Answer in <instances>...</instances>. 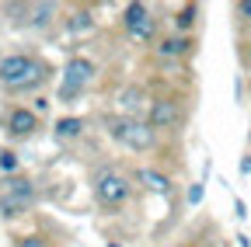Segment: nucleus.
<instances>
[{
    "label": "nucleus",
    "instance_id": "aec40b11",
    "mask_svg": "<svg viewBox=\"0 0 251 247\" xmlns=\"http://www.w3.org/2000/svg\"><path fill=\"white\" fill-rule=\"evenodd\" d=\"M234 212L241 216V220H244V216H248V209H244V202H241V199H234Z\"/></svg>",
    "mask_w": 251,
    "mask_h": 247
},
{
    "label": "nucleus",
    "instance_id": "2eb2a0df",
    "mask_svg": "<svg viewBox=\"0 0 251 247\" xmlns=\"http://www.w3.org/2000/svg\"><path fill=\"white\" fill-rule=\"evenodd\" d=\"M192 21H196V7H181L178 11V28H192Z\"/></svg>",
    "mask_w": 251,
    "mask_h": 247
},
{
    "label": "nucleus",
    "instance_id": "f257e3e1",
    "mask_svg": "<svg viewBox=\"0 0 251 247\" xmlns=\"http://www.w3.org/2000/svg\"><path fill=\"white\" fill-rule=\"evenodd\" d=\"M0 80L7 87H35L46 80V67L31 63L28 56H7L0 59Z\"/></svg>",
    "mask_w": 251,
    "mask_h": 247
},
{
    "label": "nucleus",
    "instance_id": "7ed1b4c3",
    "mask_svg": "<svg viewBox=\"0 0 251 247\" xmlns=\"http://www.w3.org/2000/svg\"><path fill=\"white\" fill-rule=\"evenodd\" d=\"M91 77H94V63H91V59H70L67 70H63V87H59L63 101H70L74 94H80V87H87Z\"/></svg>",
    "mask_w": 251,
    "mask_h": 247
},
{
    "label": "nucleus",
    "instance_id": "f8f14e48",
    "mask_svg": "<svg viewBox=\"0 0 251 247\" xmlns=\"http://www.w3.org/2000/svg\"><path fill=\"white\" fill-rule=\"evenodd\" d=\"M80 129H84L80 118H59V122H56V133H59V136H77Z\"/></svg>",
    "mask_w": 251,
    "mask_h": 247
},
{
    "label": "nucleus",
    "instance_id": "6ab92c4d",
    "mask_svg": "<svg viewBox=\"0 0 251 247\" xmlns=\"http://www.w3.org/2000/svg\"><path fill=\"white\" fill-rule=\"evenodd\" d=\"M18 247H46V240H42V237H25Z\"/></svg>",
    "mask_w": 251,
    "mask_h": 247
},
{
    "label": "nucleus",
    "instance_id": "1a4fd4ad",
    "mask_svg": "<svg viewBox=\"0 0 251 247\" xmlns=\"http://www.w3.org/2000/svg\"><path fill=\"white\" fill-rule=\"evenodd\" d=\"M140 181H147L153 192H164V195L171 192V181H168L164 174H157V171H140Z\"/></svg>",
    "mask_w": 251,
    "mask_h": 247
},
{
    "label": "nucleus",
    "instance_id": "5701e85b",
    "mask_svg": "<svg viewBox=\"0 0 251 247\" xmlns=\"http://www.w3.org/2000/svg\"><path fill=\"white\" fill-rule=\"evenodd\" d=\"M237 244H241V247H251V240H248V233H237Z\"/></svg>",
    "mask_w": 251,
    "mask_h": 247
},
{
    "label": "nucleus",
    "instance_id": "dca6fc26",
    "mask_svg": "<svg viewBox=\"0 0 251 247\" xmlns=\"http://www.w3.org/2000/svg\"><path fill=\"white\" fill-rule=\"evenodd\" d=\"M52 11H56V7H52V4H39V7H35V18H31V21H35V24H46V21H49V14H52Z\"/></svg>",
    "mask_w": 251,
    "mask_h": 247
},
{
    "label": "nucleus",
    "instance_id": "4468645a",
    "mask_svg": "<svg viewBox=\"0 0 251 247\" xmlns=\"http://www.w3.org/2000/svg\"><path fill=\"white\" fill-rule=\"evenodd\" d=\"M70 28H74V32H87V28H91V14H87V11H80V14H74V21H70Z\"/></svg>",
    "mask_w": 251,
    "mask_h": 247
},
{
    "label": "nucleus",
    "instance_id": "20e7f679",
    "mask_svg": "<svg viewBox=\"0 0 251 247\" xmlns=\"http://www.w3.org/2000/svg\"><path fill=\"white\" fill-rule=\"evenodd\" d=\"M94 192H98V199L105 205H119L126 195H129V181L119 178V174H112V171H101L98 181H94Z\"/></svg>",
    "mask_w": 251,
    "mask_h": 247
},
{
    "label": "nucleus",
    "instance_id": "9d476101",
    "mask_svg": "<svg viewBox=\"0 0 251 247\" xmlns=\"http://www.w3.org/2000/svg\"><path fill=\"white\" fill-rule=\"evenodd\" d=\"M4 192H7V195H25V199H31V195H35V188H31V181H25V178H11Z\"/></svg>",
    "mask_w": 251,
    "mask_h": 247
},
{
    "label": "nucleus",
    "instance_id": "39448f33",
    "mask_svg": "<svg viewBox=\"0 0 251 247\" xmlns=\"http://www.w3.org/2000/svg\"><path fill=\"white\" fill-rule=\"evenodd\" d=\"M181 122L178 101H153L150 105V129H175Z\"/></svg>",
    "mask_w": 251,
    "mask_h": 247
},
{
    "label": "nucleus",
    "instance_id": "a211bd4d",
    "mask_svg": "<svg viewBox=\"0 0 251 247\" xmlns=\"http://www.w3.org/2000/svg\"><path fill=\"white\" fill-rule=\"evenodd\" d=\"M202 202V184H192L188 188V205H199Z\"/></svg>",
    "mask_w": 251,
    "mask_h": 247
},
{
    "label": "nucleus",
    "instance_id": "f03ea898",
    "mask_svg": "<svg viewBox=\"0 0 251 247\" xmlns=\"http://www.w3.org/2000/svg\"><path fill=\"white\" fill-rule=\"evenodd\" d=\"M108 133H112V139H119L122 146H129V150H147V146H153L150 122H140V118H112V122H108Z\"/></svg>",
    "mask_w": 251,
    "mask_h": 247
},
{
    "label": "nucleus",
    "instance_id": "6e6552de",
    "mask_svg": "<svg viewBox=\"0 0 251 247\" xmlns=\"http://www.w3.org/2000/svg\"><path fill=\"white\" fill-rule=\"evenodd\" d=\"M31 199H25V195H0V216H4V220H14V216H21L25 212V205H28Z\"/></svg>",
    "mask_w": 251,
    "mask_h": 247
},
{
    "label": "nucleus",
    "instance_id": "ddd939ff",
    "mask_svg": "<svg viewBox=\"0 0 251 247\" xmlns=\"http://www.w3.org/2000/svg\"><path fill=\"white\" fill-rule=\"evenodd\" d=\"M140 101H143V90H133V87H129V90H122V108H129V112H133Z\"/></svg>",
    "mask_w": 251,
    "mask_h": 247
},
{
    "label": "nucleus",
    "instance_id": "f3484780",
    "mask_svg": "<svg viewBox=\"0 0 251 247\" xmlns=\"http://www.w3.org/2000/svg\"><path fill=\"white\" fill-rule=\"evenodd\" d=\"M0 167H4V171H14V167H18V153L4 150V153H0Z\"/></svg>",
    "mask_w": 251,
    "mask_h": 247
},
{
    "label": "nucleus",
    "instance_id": "412c9836",
    "mask_svg": "<svg viewBox=\"0 0 251 247\" xmlns=\"http://www.w3.org/2000/svg\"><path fill=\"white\" fill-rule=\"evenodd\" d=\"M241 174H251V157H244V160H241Z\"/></svg>",
    "mask_w": 251,
    "mask_h": 247
},
{
    "label": "nucleus",
    "instance_id": "0eeeda50",
    "mask_svg": "<svg viewBox=\"0 0 251 247\" xmlns=\"http://www.w3.org/2000/svg\"><path fill=\"white\" fill-rule=\"evenodd\" d=\"M35 126H39L35 112H25V108L11 112V133H14V136H28V133H35Z\"/></svg>",
    "mask_w": 251,
    "mask_h": 247
},
{
    "label": "nucleus",
    "instance_id": "9b49d317",
    "mask_svg": "<svg viewBox=\"0 0 251 247\" xmlns=\"http://www.w3.org/2000/svg\"><path fill=\"white\" fill-rule=\"evenodd\" d=\"M185 49H188L185 39H164L161 45H157V52H161V56H181Z\"/></svg>",
    "mask_w": 251,
    "mask_h": 247
},
{
    "label": "nucleus",
    "instance_id": "4be33fe9",
    "mask_svg": "<svg viewBox=\"0 0 251 247\" xmlns=\"http://www.w3.org/2000/svg\"><path fill=\"white\" fill-rule=\"evenodd\" d=\"M241 14H244V18H251V0H244V4H241Z\"/></svg>",
    "mask_w": 251,
    "mask_h": 247
},
{
    "label": "nucleus",
    "instance_id": "423d86ee",
    "mask_svg": "<svg viewBox=\"0 0 251 247\" xmlns=\"http://www.w3.org/2000/svg\"><path fill=\"white\" fill-rule=\"evenodd\" d=\"M126 28H129L136 39H150L153 35V21H150L143 4H129V7H126Z\"/></svg>",
    "mask_w": 251,
    "mask_h": 247
}]
</instances>
